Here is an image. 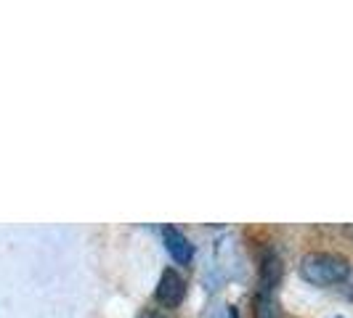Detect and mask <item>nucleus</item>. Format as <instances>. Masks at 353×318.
<instances>
[{"label": "nucleus", "instance_id": "obj_1", "mask_svg": "<svg viewBox=\"0 0 353 318\" xmlns=\"http://www.w3.org/2000/svg\"><path fill=\"white\" fill-rule=\"evenodd\" d=\"M298 273L303 282H308L311 286H337V284L348 282L351 263L335 252H308V255H303Z\"/></svg>", "mask_w": 353, "mask_h": 318}, {"label": "nucleus", "instance_id": "obj_2", "mask_svg": "<svg viewBox=\"0 0 353 318\" xmlns=\"http://www.w3.org/2000/svg\"><path fill=\"white\" fill-rule=\"evenodd\" d=\"M154 297H157L159 305L168 308V310H173V308H178V305L183 302V297H186V282H183V276L178 273L176 268H165V271H162Z\"/></svg>", "mask_w": 353, "mask_h": 318}, {"label": "nucleus", "instance_id": "obj_3", "mask_svg": "<svg viewBox=\"0 0 353 318\" xmlns=\"http://www.w3.org/2000/svg\"><path fill=\"white\" fill-rule=\"evenodd\" d=\"M162 242H165L168 255H170L178 265L192 263V257H194V247H192L189 236H186L181 229H176V226H165V229H162Z\"/></svg>", "mask_w": 353, "mask_h": 318}, {"label": "nucleus", "instance_id": "obj_4", "mask_svg": "<svg viewBox=\"0 0 353 318\" xmlns=\"http://www.w3.org/2000/svg\"><path fill=\"white\" fill-rule=\"evenodd\" d=\"M282 279V260H279V255L276 252H265L263 255V263H261V289H271L274 292V286L279 284Z\"/></svg>", "mask_w": 353, "mask_h": 318}, {"label": "nucleus", "instance_id": "obj_5", "mask_svg": "<svg viewBox=\"0 0 353 318\" xmlns=\"http://www.w3.org/2000/svg\"><path fill=\"white\" fill-rule=\"evenodd\" d=\"M252 308H255V318H279V305L271 289H258Z\"/></svg>", "mask_w": 353, "mask_h": 318}, {"label": "nucleus", "instance_id": "obj_6", "mask_svg": "<svg viewBox=\"0 0 353 318\" xmlns=\"http://www.w3.org/2000/svg\"><path fill=\"white\" fill-rule=\"evenodd\" d=\"M139 318H162V316H159L157 310H143V313Z\"/></svg>", "mask_w": 353, "mask_h": 318}]
</instances>
